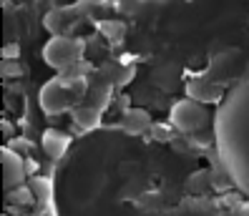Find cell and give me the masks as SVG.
Listing matches in <instances>:
<instances>
[{"instance_id": "1", "label": "cell", "mask_w": 249, "mask_h": 216, "mask_svg": "<svg viewBox=\"0 0 249 216\" xmlns=\"http://www.w3.org/2000/svg\"><path fill=\"white\" fill-rule=\"evenodd\" d=\"M212 136L216 158L237 189L249 196V73L234 81L214 111Z\"/></svg>"}, {"instance_id": "2", "label": "cell", "mask_w": 249, "mask_h": 216, "mask_svg": "<svg viewBox=\"0 0 249 216\" xmlns=\"http://www.w3.org/2000/svg\"><path fill=\"white\" fill-rule=\"evenodd\" d=\"M83 50H86V43L83 38H66V35H53L46 48H43V58L46 63L58 70V73H63L66 68H71L73 63L83 61Z\"/></svg>"}, {"instance_id": "3", "label": "cell", "mask_w": 249, "mask_h": 216, "mask_svg": "<svg viewBox=\"0 0 249 216\" xmlns=\"http://www.w3.org/2000/svg\"><path fill=\"white\" fill-rule=\"evenodd\" d=\"M169 121L174 128H179L181 133H196L201 131L209 121H214V116L209 113L207 103H199L194 98H181L171 106V113H169Z\"/></svg>"}, {"instance_id": "4", "label": "cell", "mask_w": 249, "mask_h": 216, "mask_svg": "<svg viewBox=\"0 0 249 216\" xmlns=\"http://www.w3.org/2000/svg\"><path fill=\"white\" fill-rule=\"evenodd\" d=\"M40 106L46 113H51V116H58V113H66V111H73L76 108V100H73V93L68 88V83L61 81V76L51 78L46 85L40 88Z\"/></svg>"}, {"instance_id": "5", "label": "cell", "mask_w": 249, "mask_h": 216, "mask_svg": "<svg viewBox=\"0 0 249 216\" xmlns=\"http://www.w3.org/2000/svg\"><path fill=\"white\" fill-rule=\"evenodd\" d=\"M186 96L199 103H222L227 96V85L212 81L209 76H192L186 81Z\"/></svg>"}, {"instance_id": "6", "label": "cell", "mask_w": 249, "mask_h": 216, "mask_svg": "<svg viewBox=\"0 0 249 216\" xmlns=\"http://www.w3.org/2000/svg\"><path fill=\"white\" fill-rule=\"evenodd\" d=\"M0 161H3V183L5 189H18L25 181V174H28V166H25V158L18 156V151H13L10 146H3L0 151Z\"/></svg>"}, {"instance_id": "7", "label": "cell", "mask_w": 249, "mask_h": 216, "mask_svg": "<svg viewBox=\"0 0 249 216\" xmlns=\"http://www.w3.org/2000/svg\"><path fill=\"white\" fill-rule=\"evenodd\" d=\"M121 131L128 136H146L151 131V116L146 113L143 108H128L124 116H121Z\"/></svg>"}, {"instance_id": "8", "label": "cell", "mask_w": 249, "mask_h": 216, "mask_svg": "<svg viewBox=\"0 0 249 216\" xmlns=\"http://www.w3.org/2000/svg\"><path fill=\"white\" fill-rule=\"evenodd\" d=\"M40 146H43V151H46L48 158L58 161V158L66 156V151H68V146H71V138H68L63 131H58V128H48V131L43 133Z\"/></svg>"}, {"instance_id": "9", "label": "cell", "mask_w": 249, "mask_h": 216, "mask_svg": "<svg viewBox=\"0 0 249 216\" xmlns=\"http://www.w3.org/2000/svg\"><path fill=\"white\" fill-rule=\"evenodd\" d=\"M71 118H73V123H76L81 131H93V128L101 126L104 111H98V108H93L89 103H81V106H76L71 111Z\"/></svg>"}, {"instance_id": "10", "label": "cell", "mask_w": 249, "mask_h": 216, "mask_svg": "<svg viewBox=\"0 0 249 216\" xmlns=\"http://www.w3.org/2000/svg\"><path fill=\"white\" fill-rule=\"evenodd\" d=\"M76 16V10L73 8H66V10H51L46 18H43V23H46V28L53 33V35H61V31L68 25V20Z\"/></svg>"}, {"instance_id": "11", "label": "cell", "mask_w": 249, "mask_h": 216, "mask_svg": "<svg viewBox=\"0 0 249 216\" xmlns=\"http://www.w3.org/2000/svg\"><path fill=\"white\" fill-rule=\"evenodd\" d=\"M101 31H104L111 40H121L124 33H126V25L119 23V20H106V23H101Z\"/></svg>"}, {"instance_id": "12", "label": "cell", "mask_w": 249, "mask_h": 216, "mask_svg": "<svg viewBox=\"0 0 249 216\" xmlns=\"http://www.w3.org/2000/svg\"><path fill=\"white\" fill-rule=\"evenodd\" d=\"M31 189H33V196H38L40 201H48L51 199V181L48 179H33L31 181Z\"/></svg>"}, {"instance_id": "13", "label": "cell", "mask_w": 249, "mask_h": 216, "mask_svg": "<svg viewBox=\"0 0 249 216\" xmlns=\"http://www.w3.org/2000/svg\"><path fill=\"white\" fill-rule=\"evenodd\" d=\"M10 201L13 204H31L33 201V189L31 186H18V189L10 191Z\"/></svg>"}, {"instance_id": "14", "label": "cell", "mask_w": 249, "mask_h": 216, "mask_svg": "<svg viewBox=\"0 0 249 216\" xmlns=\"http://www.w3.org/2000/svg\"><path fill=\"white\" fill-rule=\"evenodd\" d=\"M23 73V68H20V63L18 61H3V76L8 78V76H20Z\"/></svg>"}, {"instance_id": "15", "label": "cell", "mask_w": 249, "mask_h": 216, "mask_svg": "<svg viewBox=\"0 0 249 216\" xmlns=\"http://www.w3.org/2000/svg\"><path fill=\"white\" fill-rule=\"evenodd\" d=\"M18 53H20V48H18V43H8V46H3V61H16L18 58Z\"/></svg>"}, {"instance_id": "16", "label": "cell", "mask_w": 249, "mask_h": 216, "mask_svg": "<svg viewBox=\"0 0 249 216\" xmlns=\"http://www.w3.org/2000/svg\"><path fill=\"white\" fill-rule=\"evenodd\" d=\"M8 146H10L13 151H25V149H28V141H25V138H16V141H10Z\"/></svg>"}]
</instances>
